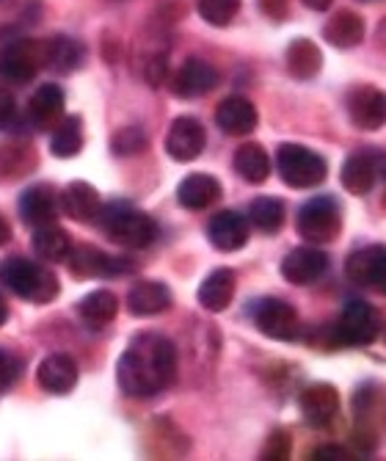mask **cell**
I'll return each instance as SVG.
<instances>
[{
	"label": "cell",
	"mask_w": 386,
	"mask_h": 461,
	"mask_svg": "<svg viewBox=\"0 0 386 461\" xmlns=\"http://www.w3.org/2000/svg\"><path fill=\"white\" fill-rule=\"evenodd\" d=\"M177 379V348L168 338L141 331L127 343L116 365V382L124 395L152 398Z\"/></svg>",
	"instance_id": "6da1fadb"
},
{
	"label": "cell",
	"mask_w": 386,
	"mask_h": 461,
	"mask_svg": "<svg viewBox=\"0 0 386 461\" xmlns=\"http://www.w3.org/2000/svg\"><path fill=\"white\" fill-rule=\"evenodd\" d=\"M0 282H4L14 296L28 299L33 304H50L58 296L56 274L28 258H6L0 263Z\"/></svg>",
	"instance_id": "7a4b0ae2"
},
{
	"label": "cell",
	"mask_w": 386,
	"mask_h": 461,
	"mask_svg": "<svg viewBox=\"0 0 386 461\" xmlns=\"http://www.w3.org/2000/svg\"><path fill=\"white\" fill-rule=\"evenodd\" d=\"M97 219H100L103 232L124 249H147L157 240L155 219L139 211V207L119 202V204L103 207Z\"/></svg>",
	"instance_id": "3957f363"
},
{
	"label": "cell",
	"mask_w": 386,
	"mask_h": 461,
	"mask_svg": "<svg viewBox=\"0 0 386 461\" xmlns=\"http://www.w3.org/2000/svg\"><path fill=\"white\" fill-rule=\"evenodd\" d=\"M276 169L290 188H315L328 175L326 160L301 144H282L276 152Z\"/></svg>",
	"instance_id": "277c9868"
},
{
	"label": "cell",
	"mask_w": 386,
	"mask_h": 461,
	"mask_svg": "<svg viewBox=\"0 0 386 461\" xmlns=\"http://www.w3.org/2000/svg\"><path fill=\"white\" fill-rule=\"evenodd\" d=\"M295 230L304 240H310L315 246L318 243H331L342 230V213H339L337 199H331V196L310 199L301 211H298Z\"/></svg>",
	"instance_id": "5b68a950"
},
{
	"label": "cell",
	"mask_w": 386,
	"mask_h": 461,
	"mask_svg": "<svg viewBox=\"0 0 386 461\" xmlns=\"http://www.w3.org/2000/svg\"><path fill=\"white\" fill-rule=\"evenodd\" d=\"M378 331H381V318L362 299H348V304L342 307L339 323L334 326L337 343H346V346H370L375 343Z\"/></svg>",
	"instance_id": "8992f818"
},
{
	"label": "cell",
	"mask_w": 386,
	"mask_h": 461,
	"mask_svg": "<svg viewBox=\"0 0 386 461\" xmlns=\"http://www.w3.org/2000/svg\"><path fill=\"white\" fill-rule=\"evenodd\" d=\"M251 318H254V326L271 340L290 343L298 338V331H301L295 307L282 299H260L251 307Z\"/></svg>",
	"instance_id": "52a82bcc"
},
{
	"label": "cell",
	"mask_w": 386,
	"mask_h": 461,
	"mask_svg": "<svg viewBox=\"0 0 386 461\" xmlns=\"http://www.w3.org/2000/svg\"><path fill=\"white\" fill-rule=\"evenodd\" d=\"M69 271L75 276H119V274H130L136 271V263L127 260V258H113L105 255V251L94 249V246H72L69 251Z\"/></svg>",
	"instance_id": "ba28073f"
},
{
	"label": "cell",
	"mask_w": 386,
	"mask_h": 461,
	"mask_svg": "<svg viewBox=\"0 0 386 461\" xmlns=\"http://www.w3.org/2000/svg\"><path fill=\"white\" fill-rule=\"evenodd\" d=\"M204 144H207V133L199 119L180 116L171 122V128L166 133V152L175 160H180V163L196 160L204 152Z\"/></svg>",
	"instance_id": "9c48e42d"
},
{
	"label": "cell",
	"mask_w": 386,
	"mask_h": 461,
	"mask_svg": "<svg viewBox=\"0 0 386 461\" xmlns=\"http://www.w3.org/2000/svg\"><path fill=\"white\" fill-rule=\"evenodd\" d=\"M41 67V45H31V41H17L0 53V80L6 83H31Z\"/></svg>",
	"instance_id": "30bf717a"
},
{
	"label": "cell",
	"mask_w": 386,
	"mask_h": 461,
	"mask_svg": "<svg viewBox=\"0 0 386 461\" xmlns=\"http://www.w3.org/2000/svg\"><path fill=\"white\" fill-rule=\"evenodd\" d=\"M326 271H328V258L318 246H298L282 260V276L292 285H312Z\"/></svg>",
	"instance_id": "8fae6325"
},
{
	"label": "cell",
	"mask_w": 386,
	"mask_h": 461,
	"mask_svg": "<svg viewBox=\"0 0 386 461\" xmlns=\"http://www.w3.org/2000/svg\"><path fill=\"white\" fill-rule=\"evenodd\" d=\"M216 86H219L216 67L202 61V59H188L177 69L175 80H171V92H175L177 97H188V100L191 97H202V95L212 92Z\"/></svg>",
	"instance_id": "7c38bea8"
},
{
	"label": "cell",
	"mask_w": 386,
	"mask_h": 461,
	"mask_svg": "<svg viewBox=\"0 0 386 461\" xmlns=\"http://www.w3.org/2000/svg\"><path fill=\"white\" fill-rule=\"evenodd\" d=\"M348 113L356 128L378 131L386 124V92L373 86H359L348 97Z\"/></svg>",
	"instance_id": "4fadbf2b"
},
{
	"label": "cell",
	"mask_w": 386,
	"mask_h": 461,
	"mask_svg": "<svg viewBox=\"0 0 386 461\" xmlns=\"http://www.w3.org/2000/svg\"><path fill=\"white\" fill-rule=\"evenodd\" d=\"M346 274L359 287H378L386 279V246H364L348 258Z\"/></svg>",
	"instance_id": "5bb4252c"
},
{
	"label": "cell",
	"mask_w": 386,
	"mask_h": 461,
	"mask_svg": "<svg viewBox=\"0 0 386 461\" xmlns=\"http://www.w3.org/2000/svg\"><path fill=\"white\" fill-rule=\"evenodd\" d=\"M36 382L50 395H67L77 384V365L67 354H50L48 359H41L36 370Z\"/></svg>",
	"instance_id": "9a60e30c"
},
{
	"label": "cell",
	"mask_w": 386,
	"mask_h": 461,
	"mask_svg": "<svg viewBox=\"0 0 386 461\" xmlns=\"http://www.w3.org/2000/svg\"><path fill=\"white\" fill-rule=\"evenodd\" d=\"M58 207L72 221L85 224V221H97V216L103 211V199H100L97 188L89 183H69L58 199Z\"/></svg>",
	"instance_id": "2e32d148"
},
{
	"label": "cell",
	"mask_w": 386,
	"mask_h": 461,
	"mask_svg": "<svg viewBox=\"0 0 386 461\" xmlns=\"http://www.w3.org/2000/svg\"><path fill=\"white\" fill-rule=\"evenodd\" d=\"M298 406L304 411V420L310 426H328L337 411H339V393L331 384H310L301 398H298Z\"/></svg>",
	"instance_id": "e0dca14e"
},
{
	"label": "cell",
	"mask_w": 386,
	"mask_h": 461,
	"mask_svg": "<svg viewBox=\"0 0 386 461\" xmlns=\"http://www.w3.org/2000/svg\"><path fill=\"white\" fill-rule=\"evenodd\" d=\"M207 238L221 251H238L248 243V221L235 211H221L207 221Z\"/></svg>",
	"instance_id": "ac0fdd59"
},
{
	"label": "cell",
	"mask_w": 386,
	"mask_h": 461,
	"mask_svg": "<svg viewBox=\"0 0 386 461\" xmlns=\"http://www.w3.org/2000/svg\"><path fill=\"white\" fill-rule=\"evenodd\" d=\"M64 116V92L56 83H45L39 86L31 97L28 105V119L33 122V128L39 131H53Z\"/></svg>",
	"instance_id": "d6986e66"
},
{
	"label": "cell",
	"mask_w": 386,
	"mask_h": 461,
	"mask_svg": "<svg viewBox=\"0 0 386 461\" xmlns=\"http://www.w3.org/2000/svg\"><path fill=\"white\" fill-rule=\"evenodd\" d=\"M127 307H130L133 315L139 318H149V315H160L171 307V290L163 282L155 279H144L136 282L127 293Z\"/></svg>",
	"instance_id": "ffe728a7"
},
{
	"label": "cell",
	"mask_w": 386,
	"mask_h": 461,
	"mask_svg": "<svg viewBox=\"0 0 386 461\" xmlns=\"http://www.w3.org/2000/svg\"><path fill=\"white\" fill-rule=\"evenodd\" d=\"M216 122L227 136H248L260 116H256L254 103H248L246 97H227L216 108Z\"/></svg>",
	"instance_id": "44dd1931"
},
{
	"label": "cell",
	"mask_w": 386,
	"mask_h": 461,
	"mask_svg": "<svg viewBox=\"0 0 386 461\" xmlns=\"http://www.w3.org/2000/svg\"><path fill=\"white\" fill-rule=\"evenodd\" d=\"M20 213H22V221L31 227L53 224L58 216V199L48 185H33L20 196Z\"/></svg>",
	"instance_id": "7402d4cb"
},
{
	"label": "cell",
	"mask_w": 386,
	"mask_h": 461,
	"mask_svg": "<svg viewBox=\"0 0 386 461\" xmlns=\"http://www.w3.org/2000/svg\"><path fill=\"white\" fill-rule=\"evenodd\" d=\"M235 285L232 268H216L199 287V304L207 312H224L235 299Z\"/></svg>",
	"instance_id": "603a6c76"
},
{
	"label": "cell",
	"mask_w": 386,
	"mask_h": 461,
	"mask_svg": "<svg viewBox=\"0 0 386 461\" xmlns=\"http://www.w3.org/2000/svg\"><path fill=\"white\" fill-rule=\"evenodd\" d=\"M221 196V183L210 175H188L180 188H177V199L188 211H204V207L216 204Z\"/></svg>",
	"instance_id": "cb8c5ba5"
},
{
	"label": "cell",
	"mask_w": 386,
	"mask_h": 461,
	"mask_svg": "<svg viewBox=\"0 0 386 461\" xmlns=\"http://www.w3.org/2000/svg\"><path fill=\"white\" fill-rule=\"evenodd\" d=\"M323 36L334 48H342V50L356 48L364 39V20L348 9H342V12L328 17V23L323 25Z\"/></svg>",
	"instance_id": "d4e9b609"
},
{
	"label": "cell",
	"mask_w": 386,
	"mask_h": 461,
	"mask_svg": "<svg viewBox=\"0 0 386 461\" xmlns=\"http://www.w3.org/2000/svg\"><path fill=\"white\" fill-rule=\"evenodd\" d=\"M85 50L77 39L72 36H53L41 45V64H48L56 72H72L83 64Z\"/></svg>",
	"instance_id": "484cf974"
},
{
	"label": "cell",
	"mask_w": 386,
	"mask_h": 461,
	"mask_svg": "<svg viewBox=\"0 0 386 461\" xmlns=\"http://www.w3.org/2000/svg\"><path fill=\"white\" fill-rule=\"evenodd\" d=\"M33 251H36V258L48 260V263H67L69 251H72V238H69L67 230H61L56 224L36 227Z\"/></svg>",
	"instance_id": "4316f807"
},
{
	"label": "cell",
	"mask_w": 386,
	"mask_h": 461,
	"mask_svg": "<svg viewBox=\"0 0 386 461\" xmlns=\"http://www.w3.org/2000/svg\"><path fill=\"white\" fill-rule=\"evenodd\" d=\"M339 180H342V188L356 194V196H364L373 191L375 185V169H373V158H370V149L367 152H356L351 155L346 163H342V172H339Z\"/></svg>",
	"instance_id": "83f0119b"
},
{
	"label": "cell",
	"mask_w": 386,
	"mask_h": 461,
	"mask_svg": "<svg viewBox=\"0 0 386 461\" xmlns=\"http://www.w3.org/2000/svg\"><path fill=\"white\" fill-rule=\"evenodd\" d=\"M232 163H235V172L246 183H254V185L265 183L268 175H271V158H268V152L260 144H243V147H238Z\"/></svg>",
	"instance_id": "f1b7e54d"
},
{
	"label": "cell",
	"mask_w": 386,
	"mask_h": 461,
	"mask_svg": "<svg viewBox=\"0 0 386 461\" xmlns=\"http://www.w3.org/2000/svg\"><path fill=\"white\" fill-rule=\"evenodd\" d=\"M323 67V56L315 41L310 39H295L287 48V69L298 80H312Z\"/></svg>",
	"instance_id": "f546056e"
},
{
	"label": "cell",
	"mask_w": 386,
	"mask_h": 461,
	"mask_svg": "<svg viewBox=\"0 0 386 461\" xmlns=\"http://www.w3.org/2000/svg\"><path fill=\"white\" fill-rule=\"evenodd\" d=\"M77 312H80L83 323H89L92 329H103L116 318L119 302H116V296L111 290H94L85 299H80Z\"/></svg>",
	"instance_id": "4dcf8cb0"
},
{
	"label": "cell",
	"mask_w": 386,
	"mask_h": 461,
	"mask_svg": "<svg viewBox=\"0 0 386 461\" xmlns=\"http://www.w3.org/2000/svg\"><path fill=\"white\" fill-rule=\"evenodd\" d=\"M83 149V124L80 116H61V122L53 128L50 152L56 158H75Z\"/></svg>",
	"instance_id": "1f68e13d"
},
{
	"label": "cell",
	"mask_w": 386,
	"mask_h": 461,
	"mask_svg": "<svg viewBox=\"0 0 386 461\" xmlns=\"http://www.w3.org/2000/svg\"><path fill=\"white\" fill-rule=\"evenodd\" d=\"M248 219L256 230L263 232H279L284 224V204L274 196H260L254 199L248 207Z\"/></svg>",
	"instance_id": "d6a6232c"
},
{
	"label": "cell",
	"mask_w": 386,
	"mask_h": 461,
	"mask_svg": "<svg viewBox=\"0 0 386 461\" xmlns=\"http://www.w3.org/2000/svg\"><path fill=\"white\" fill-rule=\"evenodd\" d=\"M33 169V152L28 144H6L0 149V177H22Z\"/></svg>",
	"instance_id": "836d02e7"
},
{
	"label": "cell",
	"mask_w": 386,
	"mask_h": 461,
	"mask_svg": "<svg viewBox=\"0 0 386 461\" xmlns=\"http://www.w3.org/2000/svg\"><path fill=\"white\" fill-rule=\"evenodd\" d=\"M240 12V0H199V14L204 23L224 28L229 25Z\"/></svg>",
	"instance_id": "e575fe53"
},
{
	"label": "cell",
	"mask_w": 386,
	"mask_h": 461,
	"mask_svg": "<svg viewBox=\"0 0 386 461\" xmlns=\"http://www.w3.org/2000/svg\"><path fill=\"white\" fill-rule=\"evenodd\" d=\"M147 147V136L141 128H124L113 136V152L116 155H139Z\"/></svg>",
	"instance_id": "d590c367"
},
{
	"label": "cell",
	"mask_w": 386,
	"mask_h": 461,
	"mask_svg": "<svg viewBox=\"0 0 386 461\" xmlns=\"http://www.w3.org/2000/svg\"><path fill=\"white\" fill-rule=\"evenodd\" d=\"M20 373H22L20 359H17L14 354H9V351L0 348V393H6V390L20 379Z\"/></svg>",
	"instance_id": "8d00e7d4"
},
{
	"label": "cell",
	"mask_w": 386,
	"mask_h": 461,
	"mask_svg": "<svg viewBox=\"0 0 386 461\" xmlns=\"http://www.w3.org/2000/svg\"><path fill=\"white\" fill-rule=\"evenodd\" d=\"M290 456V437L284 431H274L265 450H263V458H271V461H282Z\"/></svg>",
	"instance_id": "74e56055"
},
{
	"label": "cell",
	"mask_w": 386,
	"mask_h": 461,
	"mask_svg": "<svg viewBox=\"0 0 386 461\" xmlns=\"http://www.w3.org/2000/svg\"><path fill=\"white\" fill-rule=\"evenodd\" d=\"M17 116V103L9 89L0 86V131H6Z\"/></svg>",
	"instance_id": "f35d334b"
},
{
	"label": "cell",
	"mask_w": 386,
	"mask_h": 461,
	"mask_svg": "<svg viewBox=\"0 0 386 461\" xmlns=\"http://www.w3.org/2000/svg\"><path fill=\"white\" fill-rule=\"evenodd\" d=\"M312 458H315V461H346V458H351V456H348L346 447H339V445H323V447H318V450L312 453Z\"/></svg>",
	"instance_id": "ab89813d"
},
{
	"label": "cell",
	"mask_w": 386,
	"mask_h": 461,
	"mask_svg": "<svg viewBox=\"0 0 386 461\" xmlns=\"http://www.w3.org/2000/svg\"><path fill=\"white\" fill-rule=\"evenodd\" d=\"M370 158H373V169H375V177H378V180H386V152L370 149Z\"/></svg>",
	"instance_id": "60d3db41"
},
{
	"label": "cell",
	"mask_w": 386,
	"mask_h": 461,
	"mask_svg": "<svg viewBox=\"0 0 386 461\" xmlns=\"http://www.w3.org/2000/svg\"><path fill=\"white\" fill-rule=\"evenodd\" d=\"M9 240H12V224L0 216V246H6Z\"/></svg>",
	"instance_id": "b9f144b4"
},
{
	"label": "cell",
	"mask_w": 386,
	"mask_h": 461,
	"mask_svg": "<svg viewBox=\"0 0 386 461\" xmlns=\"http://www.w3.org/2000/svg\"><path fill=\"white\" fill-rule=\"evenodd\" d=\"M304 6H310L312 12H328L331 9V0H304Z\"/></svg>",
	"instance_id": "7bdbcfd3"
},
{
	"label": "cell",
	"mask_w": 386,
	"mask_h": 461,
	"mask_svg": "<svg viewBox=\"0 0 386 461\" xmlns=\"http://www.w3.org/2000/svg\"><path fill=\"white\" fill-rule=\"evenodd\" d=\"M9 321V304H6V299L0 296V326H4Z\"/></svg>",
	"instance_id": "ee69618b"
},
{
	"label": "cell",
	"mask_w": 386,
	"mask_h": 461,
	"mask_svg": "<svg viewBox=\"0 0 386 461\" xmlns=\"http://www.w3.org/2000/svg\"><path fill=\"white\" fill-rule=\"evenodd\" d=\"M378 290H383V293H386V279H383V282L378 285Z\"/></svg>",
	"instance_id": "f6af8a7d"
},
{
	"label": "cell",
	"mask_w": 386,
	"mask_h": 461,
	"mask_svg": "<svg viewBox=\"0 0 386 461\" xmlns=\"http://www.w3.org/2000/svg\"><path fill=\"white\" fill-rule=\"evenodd\" d=\"M367 4H370V0H367Z\"/></svg>",
	"instance_id": "bcb514c9"
}]
</instances>
